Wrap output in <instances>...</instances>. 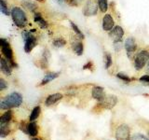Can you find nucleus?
Listing matches in <instances>:
<instances>
[{
	"label": "nucleus",
	"instance_id": "f257e3e1",
	"mask_svg": "<svg viewBox=\"0 0 149 140\" xmlns=\"http://www.w3.org/2000/svg\"><path fill=\"white\" fill-rule=\"evenodd\" d=\"M22 103V96L19 92H12L0 103L1 109H8L11 107H18Z\"/></svg>",
	"mask_w": 149,
	"mask_h": 140
},
{
	"label": "nucleus",
	"instance_id": "f03ea898",
	"mask_svg": "<svg viewBox=\"0 0 149 140\" xmlns=\"http://www.w3.org/2000/svg\"><path fill=\"white\" fill-rule=\"evenodd\" d=\"M11 17L14 23L19 27H23L27 23V17L25 12L21 8L15 7L11 9Z\"/></svg>",
	"mask_w": 149,
	"mask_h": 140
},
{
	"label": "nucleus",
	"instance_id": "7ed1b4c3",
	"mask_svg": "<svg viewBox=\"0 0 149 140\" xmlns=\"http://www.w3.org/2000/svg\"><path fill=\"white\" fill-rule=\"evenodd\" d=\"M149 59V53L147 50H141L140 52L136 55L134 60V65L135 68L137 70H141L146 64L148 62Z\"/></svg>",
	"mask_w": 149,
	"mask_h": 140
},
{
	"label": "nucleus",
	"instance_id": "20e7f679",
	"mask_svg": "<svg viewBox=\"0 0 149 140\" xmlns=\"http://www.w3.org/2000/svg\"><path fill=\"white\" fill-rule=\"evenodd\" d=\"M130 131L128 125L121 124L116 130V140H130Z\"/></svg>",
	"mask_w": 149,
	"mask_h": 140
},
{
	"label": "nucleus",
	"instance_id": "39448f33",
	"mask_svg": "<svg viewBox=\"0 0 149 140\" xmlns=\"http://www.w3.org/2000/svg\"><path fill=\"white\" fill-rule=\"evenodd\" d=\"M99 103H100V105L105 107L106 109H111V108H113L116 103H118V98L114 95H105Z\"/></svg>",
	"mask_w": 149,
	"mask_h": 140
},
{
	"label": "nucleus",
	"instance_id": "423d86ee",
	"mask_svg": "<svg viewBox=\"0 0 149 140\" xmlns=\"http://www.w3.org/2000/svg\"><path fill=\"white\" fill-rule=\"evenodd\" d=\"M1 50H2V53L3 55L6 57L7 60H8L9 62H10L13 65H14V63H13V52H12V50L10 48V46H9L8 42L6 41L5 39H2V45H1Z\"/></svg>",
	"mask_w": 149,
	"mask_h": 140
},
{
	"label": "nucleus",
	"instance_id": "0eeeda50",
	"mask_svg": "<svg viewBox=\"0 0 149 140\" xmlns=\"http://www.w3.org/2000/svg\"><path fill=\"white\" fill-rule=\"evenodd\" d=\"M123 36H124V31L122 29V27H120V26H115L113 29L109 32L110 38L113 40L115 43L121 41Z\"/></svg>",
	"mask_w": 149,
	"mask_h": 140
},
{
	"label": "nucleus",
	"instance_id": "6e6552de",
	"mask_svg": "<svg viewBox=\"0 0 149 140\" xmlns=\"http://www.w3.org/2000/svg\"><path fill=\"white\" fill-rule=\"evenodd\" d=\"M23 36H24L23 38H24V41H25L24 50L26 52H30L36 44V39L34 36L30 34V33H25Z\"/></svg>",
	"mask_w": 149,
	"mask_h": 140
},
{
	"label": "nucleus",
	"instance_id": "1a4fd4ad",
	"mask_svg": "<svg viewBox=\"0 0 149 140\" xmlns=\"http://www.w3.org/2000/svg\"><path fill=\"white\" fill-rule=\"evenodd\" d=\"M97 13V5L93 0H88L85 8H84V14L86 16H93Z\"/></svg>",
	"mask_w": 149,
	"mask_h": 140
},
{
	"label": "nucleus",
	"instance_id": "9d476101",
	"mask_svg": "<svg viewBox=\"0 0 149 140\" xmlns=\"http://www.w3.org/2000/svg\"><path fill=\"white\" fill-rule=\"evenodd\" d=\"M114 19L110 14H106L102 18V29L104 31H111L114 28Z\"/></svg>",
	"mask_w": 149,
	"mask_h": 140
},
{
	"label": "nucleus",
	"instance_id": "9b49d317",
	"mask_svg": "<svg viewBox=\"0 0 149 140\" xmlns=\"http://www.w3.org/2000/svg\"><path fill=\"white\" fill-rule=\"evenodd\" d=\"M125 49L127 50V53L130 54L133 53L137 49V44L135 42V39L133 37H129V38L126 39L125 41Z\"/></svg>",
	"mask_w": 149,
	"mask_h": 140
},
{
	"label": "nucleus",
	"instance_id": "f8f14e48",
	"mask_svg": "<svg viewBox=\"0 0 149 140\" xmlns=\"http://www.w3.org/2000/svg\"><path fill=\"white\" fill-rule=\"evenodd\" d=\"M0 63H1V70L2 72L7 75V76H9V75L11 74V71H12V66L13 64L9 62L8 60L5 59V58H1V61H0Z\"/></svg>",
	"mask_w": 149,
	"mask_h": 140
},
{
	"label": "nucleus",
	"instance_id": "ddd939ff",
	"mask_svg": "<svg viewBox=\"0 0 149 140\" xmlns=\"http://www.w3.org/2000/svg\"><path fill=\"white\" fill-rule=\"evenodd\" d=\"M63 98L62 93H53V94H50L47 97V99L45 101V105L47 106H50L54 104H56L58 101H60Z\"/></svg>",
	"mask_w": 149,
	"mask_h": 140
},
{
	"label": "nucleus",
	"instance_id": "4468645a",
	"mask_svg": "<svg viewBox=\"0 0 149 140\" xmlns=\"http://www.w3.org/2000/svg\"><path fill=\"white\" fill-rule=\"evenodd\" d=\"M91 95H92L93 98H94V99H96L97 101H99V102L105 96L104 92V89H102V87H99V86L93 87Z\"/></svg>",
	"mask_w": 149,
	"mask_h": 140
},
{
	"label": "nucleus",
	"instance_id": "2eb2a0df",
	"mask_svg": "<svg viewBox=\"0 0 149 140\" xmlns=\"http://www.w3.org/2000/svg\"><path fill=\"white\" fill-rule=\"evenodd\" d=\"M27 133L29 134L31 136H36L38 133V130H37V125L36 123H31L27 125Z\"/></svg>",
	"mask_w": 149,
	"mask_h": 140
},
{
	"label": "nucleus",
	"instance_id": "dca6fc26",
	"mask_svg": "<svg viewBox=\"0 0 149 140\" xmlns=\"http://www.w3.org/2000/svg\"><path fill=\"white\" fill-rule=\"evenodd\" d=\"M59 77V73H49L45 75V78L42 79V82H41V85H44V84L49 83V81L53 80L54 78H58Z\"/></svg>",
	"mask_w": 149,
	"mask_h": 140
},
{
	"label": "nucleus",
	"instance_id": "f3484780",
	"mask_svg": "<svg viewBox=\"0 0 149 140\" xmlns=\"http://www.w3.org/2000/svg\"><path fill=\"white\" fill-rule=\"evenodd\" d=\"M11 117H12V113L10 110H8L7 112H5V113L0 117V123L1 124H6V123H8L9 121L11 120Z\"/></svg>",
	"mask_w": 149,
	"mask_h": 140
},
{
	"label": "nucleus",
	"instance_id": "a211bd4d",
	"mask_svg": "<svg viewBox=\"0 0 149 140\" xmlns=\"http://www.w3.org/2000/svg\"><path fill=\"white\" fill-rule=\"evenodd\" d=\"M35 21L38 23V24L40 25V27H42V28L48 27V23H47V22L44 20L43 18H42L41 14H39V13H37L35 15Z\"/></svg>",
	"mask_w": 149,
	"mask_h": 140
},
{
	"label": "nucleus",
	"instance_id": "6ab92c4d",
	"mask_svg": "<svg viewBox=\"0 0 149 140\" xmlns=\"http://www.w3.org/2000/svg\"><path fill=\"white\" fill-rule=\"evenodd\" d=\"M73 50L77 55H81L83 53V44L81 42H74L73 43Z\"/></svg>",
	"mask_w": 149,
	"mask_h": 140
},
{
	"label": "nucleus",
	"instance_id": "aec40b11",
	"mask_svg": "<svg viewBox=\"0 0 149 140\" xmlns=\"http://www.w3.org/2000/svg\"><path fill=\"white\" fill-rule=\"evenodd\" d=\"M40 112H41V109H40V106H36L34 109H33L32 113L30 115V120L31 121H34L35 120H36L38 118V116L40 115Z\"/></svg>",
	"mask_w": 149,
	"mask_h": 140
},
{
	"label": "nucleus",
	"instance_id": "412c9836",
	"mask_svg": "<svg viewBox=\"0 0 149 140\" xmlns=\"http://www.w3.org/2000/svg\"><path fill=\"white\" fill-rule=\"evenodd\" d=\"M8 123H6V124H1V128H0V136L1 137H5L7 136V135L9 134V128L8 126Z\"/></svg>",
	"mask_w": 149,
	"mask_h": 140
},
{
	"label": "nucleus",
	"instance_id": "4be33fe9",
	"mask_svg": "<svg viewBox=\"0 0 149 140\" xmlns=\"http://www.w3.org/2000/svg\"><path fill=\"white\" fill-rule=\"evenodd\" d=\"M98 6L102 12H105L107 10V8H108L107 0H98Z\"/></svg>",
	"mask_w": 149,
	"mask_h": 140
},
{
	"label": "nucleus",
	"instance_id": "5701e85b",
	"mask_svg": "<svg viewBox=\"0 0 149 140\" xmlns=\"http://www.w3.org/2000/svg\"><path fill=\"white\" fill-rule=\"evenodd\" d=\"M105 68H109L110 67V65L112 64V57H111V55L109 53H106L105 54Z\"/></svg>",
	"mask_w": 149,
	"mask_h": 140
},
{
	"label": "nucleus",
	"instance_id": "b1692460",
	"mask_svg": "<svg viewBox=\"0 0 149 140\" xmlns=\"http://www.w3.org/2000/svg\"><path fill=\"white\" fill-rule=\"evenodd\" d=\"M0 8H1L0 9H1V12L2 13L6 14V15H8L9 11H8V7H7V5H6V3H5L4 0H1V7H0Z\"/></svg>",
	"mask_w": 149,
	"mask_h": 140
},
{
	"label": "nucleus",
	"instance_id": "393cba45",
	"mask_svg": "<svg viewBox=\"0 0 149 140\" xmlns=\"http://www.w3.org/2000/svg\"><path fill=\"white\" fill-rule=\"evenodd\" d=\"M71 25H72V27H73L74 31L76 32L77 34V36H79V38H83V37H84V36H83V34H82V33H81V31L78 29V27H77V26L76 24H74V22H71Z\"/></svg>",
	"mask_w": 149,
	"mask_h": 140
},
{
	"label": "nucleus",
	"instance_id": "a878e982",
	"mask_svg": "<svg viewBox=\"0 0 149 140\" xmlns=\"http://www.w3.org/2000/svg\"><path fill=\"white\" fill-rule=\"evenodd\" d=\"M118 78H120V79H122V80L126 81V82H130L132 79H130L127 75H125V74H122V73H118Z\"/></svg>",
	"mask_w": 149,
	"mask_h": 140
},
{
	"label": "nucleus",
	"instance_id": "bb28decb",
	"mask_svg": "<svg viewBox=\"0 0 149 140\" xmlns=\"http://www.w3.org/2000/svg\"><path fill=\"white\" fill-rule=\"evenodd\" d=\"M132 140H149V139L143 134H135L132 138Z\"/></svg>",
	"mask_w": 149,
	"mask_h": 140
},
{
	"label": "nucleus",
	"instance_id": "cd10ccee",
	"mask_svg": "<svg viewBox=\"0 0 149 140\" xmlns=\"http://www.w3.org/2000/svg\"><path fill=\"white\" fill-rule=\"evenodd\" d=\"M63 45H65V41L63 39H57L54 41V46L55 47H63Z\"/></svg>",
	"mask_w": 149,
	"mask_h": 140
},
{
	"label": "nucleus",
	"instance_id": "c85d7f7f",
	"mask_svg": "<svg viewBox=\"0 0 149 140\" xmlns=\"http://www.w3.org/2000/svg\"><path fill=\"white\" fill-rule=\"evenodd\" d=\"M6 87H7V84L5 82V80L3 78H0V90L3 91Z\"/></svg>",
	"mask_w": 149,
	"mask_h": 140
},
{
	"label": "nucleus",
	"instance_id": "c756f323",
	"mask_svg": "<svg viewBox=\"0 0 149 140\" xmlns=\"http://www.w3.org/2000/svg\"><path fill=\"white\" fill-rule=\"evenodd\" d=\"M140 81L146 82V83H149V75H146V76L142 77L141 78H140Z\"/></svg>",
	"mask_w": 149,
	"mask_h": 140
},
{
	"label": "nucleus",
	"instance_id": "7c9ffc66",
	"mask_svg": "<svg viewBox=\"0 0 149 140\" xmlns=\"http://www.w3.org/2000/svg\"><path fill=\"white\" fill-rule=\"evenodd\" d=\"M83 0H71V4L74 6H79L82 3Z\"/></svg>",
	"mask_w": 149,
	"mask_h": 140
},
{
	"label": "nucleus",
	"instance_id": "2f4dec72",
	"mask_svg": "<svg viewBox=\"0 0 149 140\" xmlns=\"http://www.w3.org/2000/svg\"><path fill=\"white\" fill-rule=\"evenodd\" d=\"M58 1L62 3V2H65V1H67V0H58Z\"/></svg>",
	"mask_w": 149,
	"mask_h": 140
},
{
	"label": "nucleus",
	"instance_id": "473e14b6",
	"mask_svg": "<svg viewBox=\"0 0 149 140\" xmlns=\"http://www.w3.org/2000/svg\"><path fill=\"white\" fill-rule=\"evenodd\" d=\"M147 63H148V67H149V59H148V62Z\"/></svg>",
	"mask_w": 149,
	"mask_h": 140
},
{
	"label": "nucleus",
	"instance_id": "72a5a7b5",
	"mask_svg": "<svg viewBox=\"0 0 149 140\" xmlns=\"http://www.w3.org/2000/svg\"><path fill=\"white\" fill-rule=\"evenodd\" d=\"M34 140H38V139H37V138H35V139H34Z\"/></svg>",
	"mask_w": 149,
	"mask_h": 140
},
{
	"label": "nucleus",
	"instance_id": "f704fd0d",
	"mask_svg": "<svg viewBox=\"0 0 149 140\" xmlns=\"http://www.w3.org/2000/svg\"><path fill=\"white\" fill-rule=\"evenodd\" d=\"M13 140H14V139H13Z\"/></svg>",
	"mask_w": 149,
	"mask_h": 140
}]
</instances>
